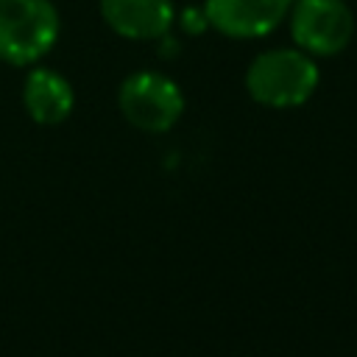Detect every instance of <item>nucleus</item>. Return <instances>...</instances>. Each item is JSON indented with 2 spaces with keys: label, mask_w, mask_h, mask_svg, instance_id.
<instances>
[{
  "label": "nucleus",
  "mask_w": 357,
  "mask_h": 357,
  "mask_svg": "<svg viewBox=\"0 0 357 357\" xmlns=\"http://www.w3.org/2000/svg\"><path fill=\"white\" fill-rule=\"evenodd\" d=\"M321 81L318 61L293 47H271L251 59L245 67V92L254 103L268 109L304 106Z\"/></svg>",
  "instance_id": "f257e3e1"
},
{
  "label": "nucleus",
  "mask_w": 357,
  "mask_h": 357,
  "mask_svg": "<svg viewBox=\"0 0 357 357\" xmlns=\"http://www.w3.org/2000/svg\"><path fill=\"white\" fill-rule=\"evenodd\" d=\"M61 14L53 0H0V61L39 64L59 42Z\"/></svg>",
  "instance_id": "f03ea898"
},
{
  "label": "nucleus",
  "mask_w": 357,
  "mask_h": 357,
  "mask_svg": "<svg viewBox=\"0 0 357 357\" xmlns=\"http://www.w3.org/2000/svg\"><path fill=\"white\" fill-rule=\"evenodd\" d=\"M120 114L145 134L170 131L184 114L181 86L156 70H137L123 78L117 89Z\"/></svg>",
  "instance_id": "7ed1b4c3"
},
{
  "label": "nucleus",
  "mask_w": 357,
  "mask_h": 357,
  "mask_svg": "<svg viewBox=\"0 0 357 357\" xmlns=\"http://www.w3.org/2000/svg\"><path fill=\"white\" fill-rule=\"evenodd\" d=\"M287 25L298 50L312 59H332L354 36V11L346 0H293Z\"/></svg>",
  "instance_id": "20e7f679"
},
{
  "label": "nucleus",
  "mask_w": 357,
  "mask_h": 357,
  "mask_svg": "<svg viewBox=\"0 0 357 357\" xmlns=\"http://www.w3.org/2000/svg\"><path fill=\"white\" fill-rule=\"evenodd\" d=\"M293 0H204V14L212 31L226 39H262L273 33L290 11Z\"/></svg>",
  "instance_id": "39448f33"
},
{
  "label": "nucleus",
  "mask_w": 357,
  "mask_h": 357,
  "mask_svg": "<svg viewBox=\"0 0 357 357\" xmlns=\"http://www.w3.org/2000/svg\"><path fill=\"white\" fill-rule=\"evenodd\" d=\"M100 20L123 39L159 42L176 22L173 0H98Z\"/></svg>",
  "instance_id": "423d86ee"
},
{
  "label": "nucleus",
  "mask_w": 357,
  "mask_h": 357,
  "mask_svg": "<svg viewBox=\"0 0 357 357\" xmlns=\"http://www.w3.org/2000/svg\"><path fill=\"white\" fill-rule=\"evenodd\" d=\"M22 106L39 126H59L73 114V84L53 67H31L22 81Z\"/></svg>",
  "instance_id": "0eeeda50"
},
{
  "label": "nucleus",
  "mask_w": 357,
  "mask_h": 357,
  "mask_svg": "<svg viewBox=\"0 0 357 357\" xmlns=\"http://www.w3.org/2000/svg\"><path fill=\"white\" fill-rule=\"evenodd\" d=\"M176 20H178V22H181V28H184V31H190L192 36H198V33H204V31L209 28L204 8H184L181 14H176Z\"/></svg>",
  "instance_id": "6e6552de"
}]
</instances>
